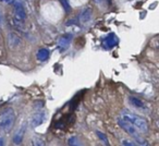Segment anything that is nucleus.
Returning <instances> with one entry per match:
<instances>
[{
	"instance_id": "1",
	"label": "nucleus",
	"mask_w": 159,
	"mask_h": 146,
	"mask_svg": "<svg viewBox=\"0 0 159 146\" xmlns=\"http://www.w3.org/2000/svg\"><path fill=\"white\" fill-rule=\"evenodd\" d=\"M14 122H16V113L11 107L3 109L0 112V131L9 132L13 128Z\"/></svg>"
},
{
	"instance_id": "2",
	"label": "nucleus",
	"mask_w": 159,
	"mask_h": 146,
	"mask_svg": "<svg viewBox=\"0 0 159 146\" xmlns=\"http://www.w3.org/2000/svg\"><path fill=\"white\" fill-rule=\"evenodd\" d=\"M123 119H125L126 121H129L131 124H133L139 131H141V132H143V133H147L148 123L144 118L125 110V111H123Z\"/></svg>"
},
{
	"instance_id": "3",
	"label": "nucleus",
	"mask_w": 159,
	"mask_h": 146,
	"mask_svg": "<svg viewBox=\"0 0 159 146\" xmlns=\"http://www.w3.org/2000/svg\"><path fill=\"white\" fill-rule=\"evenodd\" d=\"M118 124H119L120 128L123 129V130L125 131L129 135H131L135 141L139 142V144H144V145H146L145 141L143 139V137L141 136V134L139 133L137 129L135 128L133 124H131L130 122L126 121L125 119H119L118 120Z\"/></svg>"
},
{
	"instance_id": "4",
	"label": "nucleus",
	"mask_w": 159,
	"mask_h": 146,
	"mask_svg": "<svg viewBox=\"0 0 159 146\" xmlns=\"http://www.w3.org/2000/svg\"><path fill=\"white\" fill-rule=\"evenodd\" d=\"M14 18H16V22H24L26 20V12H25V9L23 7V5L20 2V1H16L14 0Z\"/></svg>"
},
{
	"instance_id": "5",
	"label": "nucleus",
	"mask_w": 159,
	"mask_h": 146,
	"mask_svg": "<svg viewBox=\"0 0 159 146\" xmlns=\"http://www.w3.org/2000/svg\"><path fill=\"white\" fill-rule=\"evenodd\" d=\"M72 42V34H64L58 40V48L61 52L66 51L70 47V44Z\"/></svg>"
},
{
	"instance_id": "6",
	"label": "nucleus",
	"mask_w": 159,
	"mask_h": 146,
	"mask_svg": "<svg viewBox=\"0 0 159 146\" xmlns=\"http://www.w3.org/2000/svg\"><path fill=\"white\" fill-rule=\"evenodd\" d=\"M118 43V38H117V35L113 33H110L109 35H107L106 37L102 39V46H104L105 49H111L117 45Z\"/></svg>"
},
{
	"instance_id": "7",
	"label": "nucleus",
	"mask_w": 159,
	"mask_h": 146,
	"mask_svg": "<svg viewBox=\"0 0 159 146\" xmlns=\"http://www.w3.org/2000/svg\"><path fill=\"white\" fill-rule=\"evenodd\" d=\"M92 14H93V11H92L91 8L89 7L84 8V9L81 11V13H80V21H81V23L89 22L92 19Z\"/></svg>"
},
{
	"instance_id": "8",
	"label": "nucleus",
	"mask_w": 159,
	"mask_h": 146,
	"mask_svg": "<svg viewBox=\"0 0 159 146\" xmlns=\"http://www.w3.org/2000/svg\"><path fill=\"white\" fill-rule=\"evenodd\" d=\"M46 120V113L45 112H37L36 115H34L33 119H32V125L35 128L40 124H43V122Z\"/></svg>"
},
{
	"instance_id": "9",
	"label": "nucleus",
	"mask_w": 159,
	"mask_h": 146,
	"mask_svg": "<svg viewBox=\"0 0 159 146\" xmlns=\"http://www.w3.org/2000/svg\"><path fill=\"white\" fill-rule=\"evenodd\" d=\"M8 42H9V46L12 47V48H16V46H19L21 43V39L16 34L14 33H10L9 37H8Z\"/></svg>"
},
{
	"instance_id": "10",
	"label": "nucleus",
	"mask_w": 159,
	"mask_h": 146,
	"mask_svg": "<svg viewBox=\"0 0 159 146\" xmlns=\"http://www.w3.org/2000/svg\"><path fill=\"white\" fill-rule=\"evenodd\" d=\"M24 133H25V125H23L18 132L14 134L13 136V142L14 144H21L23 141V136H24Z\"/></svg>"
},
{
	"instance_id": "11",
	"label": "nucleus",
	"mask_w": 159,
	"mask_h": 146,
	"mask_svg": "<svg viewBox=\"0 0 159 146\" xmlns=\"http://www.w3.org/2000/svg\"><path fill=\"white\" fill-rule=\"evenodd\" d=\"M49 56H50V51L46 48H43L37 51L36 57H37V59L40 60V61H46V60L49 58Z\"/></svg>"
},
{
	"instance_id": "12",
	"label": "nucleus",
	"mask_w": 159,
	"mask_h": 146,
	"mask_svg": "<svg viewBox=\"0 0 159 146\" xmlns=\"http://www.w3.org/2000/svg\"><path fill=\"white\" fill-rule=\"evenodd\" d=\"M129 102H130V104L132 105L133 107H135V108H144L143 102H142L139 98L134 97V96H130V97H129Z\"/></svg>"
},
{
	"instance_id": "13",
	"label": "nucleus",
	"mask_w": 159,
	"mask_h": 146,
	"mask_svg": "<svg viewBox=\"0 0 159 146\" xmlns=\"http://www.w3.org/2000/svg\"><path fill=\"white\" fill-rule=\"evenodd\" d=\"M96 134H97V136L99 137V139H102V141L104 142L105 144H107V145H108V139H107V136L104 134V133H102V132H99V131H97V132H96Z\"/></svg>"
},
{
	"instance_id": "14",
	"label": "nucleus",
	"mask_w": 159,
	"mask_h": 146,
	"mask_svg": "<svg viewBox=\"0 0 159 146\" xmlns=\"http://www.w3.org/2000/svg\"><path fill=\"white\" fill-rule=\"evenodd\" d=\"M60 2H61V5H62V7L64 8V10H66V12H70V5H69V2H68V0H59Z\"/></svg>"
},
{
	"instance_id": "15",
	"label": "nucleus",
	"mask_w": 159,
	"mask_h": 146,
	"mask_svg": "<svg viewBox=\"0 0 159 146\" xmlns=\"http://www.w3.org/2000/svg\"><path fill=\"white\" fill-rule=\"evenodd\" d=\"M76 137H72L69 139V145H79V143H76Z\"/></svg>"
},
{
	"instance_id": "16",
	"label": "nucleus",
	"mask_w": 159,
	"mask_h": 146,
	"mask_svg": "<svg viewBox=\"0 0 159 146\" xmlns=\"http://www.w3.org/2000/svg\"><path fill=\"white\" fill-rule=\"evenodd\" d=\"M122 144L123 145H130V146L135 145V143H130V141H122Z\"/></svg>"
},
{
	"instance_id": "17",
	"label": "nucleus",
	"mask_w": 159,
	"mask_h": 146,
	"mask_svg": "<svg viewBox=\"0 0 159 146\" xmlns=\"http://www.w3.org/2000/svg\"><path fill=\"white\" fill-rule=\"evenodd\" d=\"M3 1H5V2H7V3H10V5L14 2V0H3Z\"/></svg>"
},
{
	"instance_id": "18",
	"label": "nucleus",
	"mask_w": 159,
	"mask_h": 146,
	"mask_svg": "<svg viewBox=\"0 0 159 146\" xmlns=\"http://www.w3.org/2000/svg\"><path fill=\"white\" fill-rule=\"evenodd\" d=\"M2 24V13H1V11H0V25Z\"/></svg>"
},
{
	"instance_id": "19",
	"label": "nucleus",
	"mask_w": 159,
	"mask_h": 146,
	"mask_svg": "<svg viewBox=\"0 0 159 146\" xmlns=\"http://www.w3.org/2000/svg\"><path fill=\"white\" fill-rule=\"evenodd\" d=\"M3 144H5V143H3V139H0V145H3Z\"/></svg>"
},
{
	"instance_id": "20",
	"label": "nucleus",
	"mask_w": 159,
	"mask_h": 146,
	"mask_svg": "<svg viewBox=\"0 0 159 146\" xmlns=\"http://www.w3.org/2000/svg\"><path fill=\"white\" fill-rule=\"evenodd\" d=\"M95 1H96L97 3H102V0H95Z\"/></svg>"
}]
</instances>
